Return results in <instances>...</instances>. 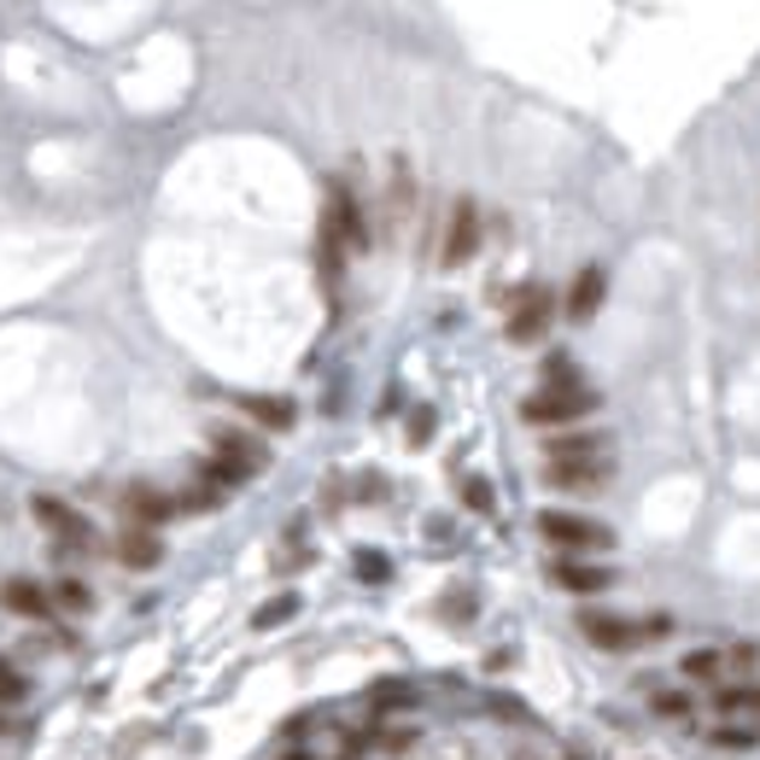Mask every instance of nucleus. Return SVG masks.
I'll list each match as a JSON object with an SVG mask.
<instances>
[{
	"mask_svg": "<svg viewBox=\"0 0 760 760\" xmlns=\"http://www.w3.org/2000/svg\"><path fill=\"white\" fill-rule=\"evenodd\" d=\"M690 690H662L655 696V714H662V720H690Z\"/></svg>",
	"mask_w": 760,
	"mask_h": 760,
	"instance_id": "22",
	"label": "nucleus"
},
{
	"mask_svg": "<svg viewBox=\"0 0 760 760\" xmlns=\"http://www.w3.org/2000/svg\"><path fill=\"white\" fill-rule=\"evenodd\" d=\"M603 450H608L603 434H562V439L544 445V457L550 462H585V457H603Z\"/></svg>",
	"mask_w": 760,
	"mask_h": 760,
	"instance_id": "14",
	"label": "nucleus"
},
{
	"mask_svg": "<svg viewBox=\"0 0 760 760\" xmlns=\"http://www.w3.org/2000/svg\"><path fill=\"white\" fill-rule=\"evenodd\" d=\"M462 503L486 516V509H491V486H486V480H468V486H462Z\"/></svg>",
	"mask_w": 760,
	"mask_h": 760,
	"instance_id": "28",
	"label": "nucleus"
},
{
	"mask_svg": "<svg viewBox=\"0 0 760 760\" xmlns=\"http://www.w3.org/2000/svg\"><path fill=\"white\" fill-rule=\"evenodd\" d=\"M381 743H386V749H393V754H404L409 743H416V731H386V737H381Z\"/></svg>",
	"mask_w": 760,
	"mask_h": 760,
	"instance_id": "31",
	"label": "nucleus"
},
{
	"mask_svg": "<svg viewBox=\"0 0 760 760\" xmlns=\"http://www.w3.org/2000/svg\"><path fill=\"white\" fill-rule=\"evenodd\" d=\"M714 708H720L726 720H737V714H754V685H731V679H720V685H714Z\"/></svg>",
	"mask_w": 760,
	"mask_h": 760,
	"instance_id": "18",
	"label": "nucleus"
},
{
	"mask_svg": "<svg viewBox=\"0 0 760 760\" xmlns=\"http://www.w3.org/2000/svg\"><path fill=\"white\" fill-rule=\"evenodd\" d=\"M117 562L123 568H135V573H147V568H158L164 562V544H158V532L153 527H129V532H117Z\"/></svg>",
	"mask_w": 760,
	"mask_h": 760,
	"instance_id": "9",
	"label": "nucleus"
},
{
	"mask_svg": "<svg viewBox=\"0 0 760 760\" xmlns=\"http://www.w3.org/2000/svg\"><path fill=\"white\" fill-rule=\"evenodd\" d=\"M550 580H556L562 591H573V597H597V591L614 585V568H603V562H580V556H562V562H550Z\"/></svg>",
	"mask_w": 760,
	"mask_h": 760,
	"instance_id": "7",
	"label": "nucleus"
},
{
	"mask_svg": "<svg viewBox=\"0 0 760 760\" xmlns=\"http://www.w3.org/2000/svg\"><path fill=\"white\" fill-rule=\"evenodd\" d=\"M240 409H246V416H252L258 427H270V434H287V427H293V416H299V409L287 404V398H275V393H252V398H240Z\"/></svg>",
	"mask_w": 760,
	"mask_h": 760,
	"instance_id": "13",
	"label": "nucleus"
},
{
	"mask_svg": "<svg viewBox=\"0 0 760 760\" xmlns=\"http://www.w3.org/2000/svg\"><path fill=\"white\" fill-rule=\"evenodd\" d=\"M293 760H304V754H293Z\"/></svg>",
	"mask_w": 760,
	"mask_h": 760,
	"instance_id": "33",
	"label": "nucleus"
},
{
	"mask_svg": "<svg viewBox=\"0 0 760 760\" xmlns=\"http://www.w3.org/2000/svg\"><path fill=\"white\" fill-rule=\"evenodd\" d=\"M580 632L597 649H638L649 638L638 621H626V614H603V608H580Z\"/></svg>",
	"mask_w": 760,
	"mask_h": 760,
	"instance_id": "5",
	"label": "nucleus"
},
{
	"mask_svg": "<svg viewBox=\"0 0 760 760\" xmlns=\"http://www.w3.org/2000/svg\"><path fill=\"white\" fill-rule=\"evenodd\" d=\"M217 450H222V457H235V462H246V468H263V462H270V450H263L258 439L235 434V427H217Z\"/></svg>",
	"mask_w": 760,
	"mask_h": 760,
	"instance_id": "16",
	"label": "nucleus"
},
{
	"mask_svg": "<svg viewBox=\"0 0 760 760\" xmlns=\"http://www.w3.org/2000/svg\"><path fill=\"white\" fill-rule=\"evenodd\" d=\"M679 673L690 685H714V679H726V649H690L685 662H679Z\"/></svg>",
	"mask_w": 760,
	"mask_h": 760,
	"instance_id": "15",
	"label": "nucleus"
},
{
	"mask_svg": "<svg viewBox=\"0 0 760 760\" xmlns=\"http://www.w3.org/2000/svg\"><path fill=\"white\" fill-rule=\"evenodd\" d=\"M123 509H129L135 527H153V532H158L164 521L176 516V498H164L158 486H129V491H123Z\"/></svg>",
	"mask_w": 760,
	"mask_h": 760,
	"instance_id": "8",
	"label": "nucleus"
},
{
	"mask_svg": "<svg viewBox=\"0 0 760 760\" xmlns=\"http://www.w3.org/2000/svg\"><path fill=\"white\" fill-rule=\"evenodd\" d=\"M539 539L556 544V550H608L614 532L591 516H568V509H544L539 516Z\"/></svg>",
	"mask_w": 760,
	"mask_h": 760,
	"instance_id": "2",
	"label": "nucleus"
},
{
	"mask_svg": "<svg viewBox=\"0 0 760 760\" xmlns=\"http://www.w3.org/2000/svg\"><path fill=\"white\" fill-rule=\"evenodd\" d=\"M754 714H760V685H754Z\"/></svg>",
	"mask_w": 760,
	"mask_h": 760,
	"instance_id": "32",
	"label": "nucleus"
},
{
	"mask_svg": "<svg viewBox=\"0 0 760 760\" xmlns=\"http://www.w3.org/2000/svg\"><path fill=\"white\" fill-rule=\"evenodd\" d=\"M591 409H597V393H591V386H544V393H532L521 404V416L532 427H562V421L591 416Z\"/></svg>",
	"mask_w": 760,
	"mask_h": 760,
	"instance_id": "1",
	"label": "nucleus"
},
{
	"mask_svg": "<svg viewBox=\"0 0 760 760\" xmlns=\"http://www.w3.org/2000/svg\"><path fill=\"white\" fill-rule=\"evenodd\" d=\"M475 246H480V205L475 199H457V205H450V229H445L439 263H445V270H462V263L475 258Z\"/></svg>",
	"mask_w": 760,
	"mask_h": 760,
	"instance_id": "4",
	"label": "nucleus"
},
{
	"mask_svg": "<svg viewBox=\"0 0 760 760\" xmlns=\"http://www.w3.org/2000/svg\"><path fill=\"white\" fill-rule=\"evenodd\" d=\"M603 293H608V275L597 270V263H585V270L573 275V287H568V316L573 322H591V316H597V304H603Z\"/></svg>",
	"mask_w": 760,
	"mask_h": 760,
	"instance_id": "10",
	"label": "nucleus"
},
{
	"mask_svg": "<svg viewBox=\"0 0 760 760\" xmlns=\"http://www.w3.org/2000/svg\"><path fill=\"white\" fill-rule=\"evenodd\" d=\"M544 480L562 486V491H597L608 480V462L603 457H585V462H544Z\"/></svg>",
	"mask_w": 760,
	"mask_h": 760,
	"instance_id": "11",
	"label": "nucleus"
},
{
	"mask_svg": "<svg viewBox=\"0 0 760 760\" xmlns=\"http://www.w3.org/2000/svg\"><path fill=\"white\" fill-rule=\"evenodd\" d=\"M18 702H24V673L12 662H0V708H18Z\"/></svg>",
	"mask_w": 760,
	"mask_h": 760,
	"instance_id": "23",
	"label": "nucleus"
},
{
	"mask_svg": "<svg viewBox=\"0 0 760 760\" xmlns=\"http://www.w3.org/2000/svg\"><path fill=\"white\" fill-rule=\"evenodd\" d=\"M222 503V486H211V480H199L188 498H181V509H217Z\"/></svg>",
	"mask_w": 760,
	"mask_h": 760,
	"instance_id": "26",
	"label": "nucleus"
},
{
	"mask_svg": "<svg viewBox=\"0 0 760 760\" xmlns=\"http://www.w3.org/2000/svg\"><path fill=\"white\" fill-rule=\"evenodd\" d=\"M53 603L71 608V614H89V608H94V591L82 585V580H59V585H53Z\"/></svg>",
	"mask_w": 760,
	"mask_h": 760,
	"instance_id": "19",
	"label": "nucleus"
},
{
	"mask_svg": "<svg viewBox=\"0 0 760 760\" xmlns=\"http://www.w3.org/2000/svg\"><path fill=\"white\" fill-rule=\"evenodd\" d=\"M293 614H299V597H275V603H263V608L252 614V626H258V632H270V626H287Z\"/></svg>",
	"mask_w": 760,
	"mask_h": 760,
	"instance_id": "21",
	"label": "nucleus"
},
{
	"mask_svg": "<svg viewBox=\"0 0 760 760\" xmlns=\"http://www.w3.org/2000/svg\"><path fill=\"white\" fill-rule=\"evenodd\" d=\"M544 386H580V381H573V357H544Z\"/></svg>",
	"mask_w": 760,
	"mask_h": 760,
	"instance_id": "24",
	"label": "nucleus"
},
{
	"mask_svg": "<svg viewBox=\"0 0 760 760\" xmlns=\"http://www.w3.org/2000/svg\"><path fill=\"white\" fill-rule=\"evenodd\" d=\"M368 708H375V714H398V708H416V685H404V679H381L375 690H368Z\"/></svg>",
	"mask_w": 760,
	"mask_h": 760,
	"instance_id": "17",
	"label": "nucleus"
},
{
	"mask_svg": "<svg viewBox=\"0 0 760 760\" xmlns=\"http://www.w3.org/2000/svg\"><path fill=\"white\" fill-rule=\"evenodd\" d=\"M760 662V649L754 644H737V649H726V673H749Z\"/></svg>",
	"mask_w": 760,
	"mask_h": 760,
	"instance_id": "27",
	"label": "nucleus"
},
{
	"mask_svg": "<svg viewBox=\"0 0 760 760\" xmlns=\"http://www.w3.org/2000/svg\"><path fill=\"white\" fill-rule=\"evenodd\" d=\"M708 737H714V743H720V749H754V743H760V737H754V726H743V720H720V726H714Z\"/></svg>",
	"mask_w": 760,
	"mask_h": 760,
	"instance_id": "20",
	"label": "nucleus"
},
{
	"mask_svg": "<svg viewBox=\"0 0 760 760\" xmlns=\"http://www.w3.org/2000/svg\"><path fill=\"white\" fill-rule=\"evenodd\" d=\"M386 573H393V568H386V556H375V550H357V580H368V585H381Z\"/></svg>",
	"mask_w": 760,
	"mask_h": 760,
	"instance_id": "25",
	"label": "nucleus"
},
{
	"mask_svg": "<svg viewBox=\"0 0 760 760\" xmlns=\"http://www.w3.org/2000/svg\"><path fill=\"white\" fill-rule=\"evenodd\" d=\"M445 614H450V621H468V614H475V603H468V591H450Z\"/></svg>",
	"mask_w": 760,
	"mask_h": 760,
	"instance_id": "30",
	"label": "nucleus"
},
{
	"mask_svg": "<svg viewBox=\"0 0 760 760\" xmlns=\"http://www.w3.org/2000/svg\"><path fill=\"white\" fill-rule=\"evenodd\" d=\"M427 434H434V409H416V416H409V439L427 445Z\"/></svg>",
	"mask_w": 760,
	"mask_h": 760,
	"instance_id": "29",
	"label": "nucleus"
},
{
	"mask_svg": "<svg viewBox=\"0 0 760 760\" xmlns=\"http://www.w3.org/2000/svg\"><path fill=\"white\" fill-rule=\"evenodd\" d=\"M550 316H556V299H550V287H521V293H516V304H509V322H503V334L516 340V345H532V340H544Z\"/></svg>",
	"mask_w": 760,
	"mask_h": 760,
	"instance_id": "3",
	"label": "nucleus"
},
{
	"mask_svg": "<svg viewBox=\"0 0 760 760\" xmlns=\"http://www.w3.org/2000/svg\"><path fill=\"white\" fill-rule=\"evenodd\" d=\"M35 521L59 539V550H89L94 544V527L82 521L71 503H59V498H35Z\"/></svg>",
	"mask_w": 760,
	"mask_h": 760,
	"instance_id": "6",
	"label": "nucleus"
},
{
	"mask_svg": "<svg viewBox=\"0 0 760 760\" xmlns=\"http://www.w3.org/2000/svg\"><path fill=\"white\" fill-rule=\"evenodd\" d=\"M0 608H7V614H24V621H48L53 597H48L35 580H7V585H0Z\"/></svg>",
	"mask_w": 760,
	"mask_h": 760,
	"instance_id": "12",
	"label": "nucleus"
}]
</instances>
